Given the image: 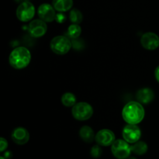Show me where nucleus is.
Returning <instances> with one entry per match:
<instances>
[{"instance_id":"f8f14e48","label":"nucleus","mask_w":159,"mask_h":159,"mask_svg":"<svg viewBox=\"0 0 159 159\" xmlns=\"http://www.w3.org/2000/svg\"><path fill=\"white\" fill-rule=\"evenodd\" d=\"M11 138L14 143L19 145H23L29 141L30 134L26 128L19 127L12 130Z\"/></svg>"},{"instance_id":"aec40b11","label":"nucleus","mask_w":159,"mask_h":159,"mask_svg":"<svg viewBox=\"0 0 159 159\" xmlns=\"http://www.w3.org/2000/svg\"><path fill=\"white\" fill-rule=\"evenodd\" d=\"M102 154V150L101 148V146L99 144H96L93 147H92L91 151H90V155L93 158H100Z\"/></svg>"},{"instance_id":"412c9836","label":"nucleus","mask_w":159,"mask_h":159,"mask_svg":"<svg viewBox=\"0 0 159 159\" xmlns=\"http://www.w3.org/2000/svg\"><path fill=\"white\" fill-rule=\"evenodd\" d=\"M71 43H72V48H74V49L77 50V51H80L82 48H84L83 40L79 39V38L74 39V40H71Z\"/></svg>"},{"instance_id":"f3484780","label":"nucleus","mask_w":159,"mask_h":159,"mask_svg":"<svg viewBox=\"0 0 159 159\" xmlns=\"http://www.w3.org/2000/svg\"><path fill=\"white\" fill-rule=\"evenodd\" d=\"M62 105L66 107H72L76 103V96L72 93H65L62 95L61 99Z\"/></svg>"},{"instance_id":"7ed1b4c3","label":"nucleus","mask_w":159,"mask_h":159,"mask_svg":"<svg viewBox=\"0 0 159 159\" xmlns=\"http://www.w3.org/2000/svg\"><path fill=\"white\" fill-rule=\"evenodd\" d=\"M51 50L57 55L66 54L72 48V43L68 37L58 35L54 37L50 43Z\"/></svg>"},{"instance_id":"0eeeda50","label":"nucleus","mask_w":159,"mask_h":159,"mask_svg":"<svg viewBox=\"0 0 159 159\" xmlns=\"http://www.w3.org/2000/svg\"><path fill=\"white\" fill-rule=\"evenodd\" d=\"M122 136L127 142L132 144L140 141L141 138V130L138 124H127L123 128Z\"/></svg>"},{"instance_id":"393cba45","label":"nucleus","mask_w":159,"mask_h":159,"mask_svg":"<svg viewBox=\"0 0 159 159\" xmlns=\"http://www.w3.org/2000/svg\"><path fill=\"white\" fill-rule=\"evenodd\" d=\"M16 1L18 2H20V3H21L24 1H30V0H16Z\"/></svg>"},{"instance_id":"9d476101","label":"nucleus","mask_w":159,"mask_h":159,"mask_svg":"<svg viewBox=\"0 0 159 159\" xmlns=\"http://www.w3.org/2000/svg\"><path fill=\"white\" fill-rule=\"evenodd\" d=\"M96 144L102 147L111 146L116 141L114 133L109 129H102L97 132L95 138Z\"/></svg>"},{"instance_id":"a878e982","label":"nucleus","mask_w":159,"mask_h":159,"mask_svg":"<svg viewBox=\"0 0 159 159\" xmlns=\"http://www.w3.org/2000/svg\"><path fill=\"white\" fill-rule=\"evenodd\" d=\"M127 159H137V158H134V157H129V158H127Z\"/></svg>"},{"instance_id":"4be33fe9","label":"nucleus","mask_w":159,"mask_h":159,"mask_svg":"<svg viewBox=\"0 0 159 159\" xmlns=\"http://www.w3.org/2000/svg\"><path fill=\"white\" fill-rule=\"evenodd\" d=\"M8 148V142L4 138H0V152H3Z\"/></svg>"},{"instance_id":"423d86ee","label":"nucleus","mask_w":159,"mask_h":159,"mask_svg":"<svg viewBox=\"0 0 159 159\" xmlns=\"http://www.w3.org/2000/svg\"><path fill=\"white\" fill-rule=\"evenodd\" d=\"M111 152L117 159H127L131 154V145L124 139H118L111 145Z\"/></svg>"},{"instance_id":"5701e85b","label":"nucleus","mask_w":159,"mask_h":159,"mask_svg":"<svg viewBox=\"0 0 159 159\" xmlns=\"http://www.w3.org/2000/svg\"><path fill=\"white\" fill-rule=\"evenodd\" d=\"M155 79L157 80V82L159 83V65L155 68Z\"/></svg>"},{"instance_id":"b1692460","label":"nucleus","mask_w":159,"mask_h":159,"mask_svg":"<svg viewBox=\"0 0 159 159\" xmlns=\"http://www.w3.org/2000/svg\"><path fill=\"white\" fill-rule=\"evenodd\" d=\"M4 157H5V158H6V159L10 158L11 157H12V153H11L10 152H6V153H5Z\"/></svg>"},{"instance_id":"6ab92c4d","label":"nucleus","mask_w":159,"mask_h":159,"mask_svg":"<svg viewBox=\"0 0 159 159\" xmlns=\"http://www.w3.org/2000/svg\"><path fill=\"white\" fill-rule=\"evenodd\" d=\"M69 20L72 23L79 24L83 20V15L79 9L74 8V9H71L70 10Z\"/></svg>"},{"instance_id":"9b49d317","label":"nucleus","mask_w":159,"mask_h":159,"mask_svg":"<svg viewBox=\"0 0 159 159\" xmlns=\"http://www.w3.org/2000/svg\"><path fill=\"white\" fill-rule=\"evenodd\" d=\"M141 44L148 51H155L159 47V37L153 32H147L141 37Z\"/></svg>"},{"instance_id":"f03ea898","label":"nucleus","mask_w":159,"mask_h":159,"mask_svg":"<svg viewBox=\"0 0 159 159\" xmlns=\"http://www.w3.org/2000/svg\"><path fill=\"white\" fill-rule=\"evenodd\" d=\"M31 61V53L25 47H17L11 51L9 57V65L16 70L26 68Z\"/></svg>"},{"instance_id":"bb28decb","label":"nucleus","mask_w":159,"mask_h":159,"mask_svg":"<svg viewBox=\"0 0 159 159\" xmlns=\"http://www.w3.org/2000/svg\"><path fill=\"white\" fill-rule=\"evenodd\" d=\"M0 159H6V158H5V157H3V156H1V157H0Z\"/></svg>"},{"instance_id":"a211bd4d","label":"nucleus","mask_w":159,"mask_h":159,"mask_svg":"<svg viewBox=\"0 0 159 159\" xmlns=\"http://www.w3.org/2000/svg\"><path fill=\"white\" fill-rule=\"evenodd\" d=\"M81 34H82V27L79 26V24L71 23L68 27L67 34H68V37L71 40L79 38L80 37Z\"/></svg>"},{"instance_id":"ddd939ff","label":"nucleus","mask_w":159,"mask_h":159,"mask_svg":"<svg viewBox=\"0 0 159 159\" xmlns=\"http://www.w3.org/2000/svg\"><path fill=\"white\" fill-rule=\"evenodd\" d=\"M137 100L141 104L151 103L155 99V93L154 91L150 88H142L137 92L136 94Z\"/></svg>"},{"instance_id":"1a4fd4ad","label":"nucleus","mask_w":159,"mask_h":159,"mask_svg":"<svg viewBox=\"0 0 159 159\" xmlns=\"http://www.w3.org/2000/svg\"><path fill=\"white\" fill-rule=\"evenodd\" d=\"M37 15L40 20L46 23H51L56 20L57 13L52 4L43 3L40 5L37 9Z\"/></svg>"},{"instance_id":"2eb2a0df","label":"nucleus","mask_w":159,"mask_h":159,"mask_svg":"<svg viewBox=\"0 0 159 159\" xmlns=\"http://www.w3.org/2000/svg\"><path fill=\"white\" fill-rule=\"evenodd\" d=\"M79 136L85 143H92L96 138L94 130L89 126H83L79 130Z\"/></svg>"},{"instance_id":"f257e3e1","label":"nucleus","mask_w":159,"mask_h":159,"mask_svg":"<svg viewBox=\"0 0 159 159\" xmlns=\"http://www.w3.org/2000/svg\"><path fill=\"white\" fill-rule=\"evenodd\" d=\"M145 111L143 104L138 101L127 102L122 110V117L127 124H138L144 120Z\"/></svg>"},{"instance_id":"20e7f679","label":"nucleus","mask_w":159,"mask_h":159,"mask_svg":"<svg viewBox=\"0 0 159 159\" xmlns=\"http://www.w3.org/2000/svg\"><path fill=\"white\" fill-rule=\"evenodd\" d=\"M93 107L86 102H76L71 108L72 116L79 121L88 120L93 116Z\"/></svg>"},{"instance_id":"39448f33","label":"nucleus","mask_w":159,"mask_h":159,"mask_svg":"<svg viewBox=\"0 0 159 159\" xmlns=\"http://www.w3.org/2000/svg\"><path fill=\"white\" fill-rule=\"evenodd\" d=\"M35 13V6L30 1H24L20 3L16 11L17 19L23 23L30 22L34 19Z\"/></svg>"},{"instance_id":"4468645a","label":"nucleus","mask_w":159,"mask_h":159,"mask_svg":"<svg viewBox=\"0 0 159 159\" xmlns=\"http://www.w3.org/2000/svg\"><path fill=\"white\" fill-rule=\"evenodd\" d=\"M52 5L58 12H65L73 7V0H52Z\"/></svg>"},{"instance_id":"6e6552de","label":"nucleus","mask_w":159,"mask_h":159,"mask_svg":"<svg viewBox=\"0 0 159 159\" xmlns=\"http://www.w3.org/2000/svg\"><path fill=\"white\" fill-rule=\"evenodd\" d=\"M47 31H48L47 23L40 19L31 20L28 25V32L30 35L34 38L42 37L46 34Z\"/></svg>"},{"instance_id":"dca6fc26","label":"nucleus","mask_w":159,"mask_h":159,"mask_svg":"<svg viewBox=\"0 0 159 159\" xmlns=\"http://www.w3.org/2000/svg\"><path fill=\"white\" fill-rule=\"evenodd\" d=\"M148 149L147 143L143 141H138L134 143L131 145V151L137 155H143L146 154Z\"/></svg>"}]
</instances>
